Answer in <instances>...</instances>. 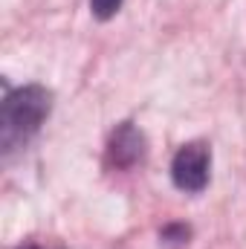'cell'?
Here are the masks:
<instances>
[{
    "mask_svg": "<svg viewBox=\"0 0 246 249\" xmlns=\"http://www.w3.org/2000/svg\"><path fill=\"white\" fill-rule=\"evenodd\" d=\"M53 110V93L41 84H26L12 90L0 107V148L3 157L23 148Z\"/></svg>",
    "mask_w": 246,
    "mask_h": 249,
    "instance_id": "6da1fadb",
    "label": "cell"
},
{
    "mask_svg": "<svg viewBox=\"0 0 246 249\" xmlns=\"http://www.w3.org/2000/svg\"><path fill=\"white\" fill-rule=\"evenodd\" d=\"M209 171H211V154H209V145L203 142H188L183 145L177 154H174V162H171V177H174V186L180 191H203L209 183Z\"/></svg>",
    "mask_w": 246,
    "mask_h": 249,
    "instance_id": "7a4b0ae2",
    "label": "cell"
},
{
    "mask_svg": "<svg viewBox=\"0 0 246 249\" xmlns=\"http://www.w3.org/2000/svg\"><path fill=\"white\" fill-rule=\"evenodd\" d=\"M107 157L116 168H130L136 165L142 157H145V139L142 133L133 127V124H122L113 139H110V148H107Z\"/></svg>",
    "mask_w": 246,
    "mask_h": 249,
    "instance_id": "3957f363",
    "label": "cell"
},
{
    "mask_svg": "<svg viewBox=\"0 0 246 249\" xmlns=\"http://www.w3.org/2000/svg\"><path fill=\"white\" fill-rule=\"evenodd\" d=\"M119 6H122V0H90V9H93V15H96L99 20L113 18V15L119 12Z\"/></svg>",
    "mask_w": 246,
    "mask_h": 249,
    "instance_id": "277c9868",
    "label": "cell"
},
{
    "mask_svg": "<svg viewBox=\"0 0 246 249\" xmlns=\"http://www.w3.org/2000/svg\"><path fill=\"white\" fill-rule=\"evenodd\" d=\"M18 249H50V247H41V244H23V247H18Z\"/></svg>",
    "mask_w": 246,
    "mask_h": 249,
    "instance_id": "5b68a950",
    "label": "cell"
}]
</instances>
